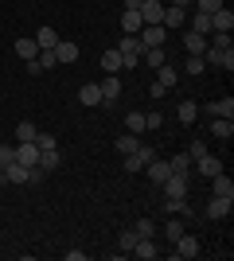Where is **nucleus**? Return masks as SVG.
<instances>
[{
	"label": "nucleus",
	"mask_w": 234,
	"mask_h": 261,
	"mask_svg": "<svg viewBox=\"0 0 234 261\" xmlns=\"http://www.w3.org/2000/svg\"><path fill=\"white\" fill-rule=\"evenodd\" d=\"M184 20H188V12H184V8L164 4V16H160V23H164V28H184Z\"/></svg>",
	"instance_id": "15"
},
{
	"label": "nucleus",
	"mask_w": 234,
	"mask_h": 261,
	"mask_svg": "<svg viewBox=\"0 0 234 261\" xmlns=\"http://www.w3.org/2000/svg\"><path fill=\"white\" fill-rule=\"evenodd\" d=\"M137 144H141V141H137V133H125V137H117V152L129 156V152H137Z\"/></svg>",
	"instance_id": "33"
},
{
	"label": "nucleus",
	"mask_w": 234,
	"mask_h": 261,
	"mask_svg": "<svg viewBox=\"0 0 234 261\" xmlns=\"http://www.w3.org/2000/svg\"><path fill=\"white\" fill-rule=\"evenodd\" d=\"M168 4H176V8H184V12H188L191 4H195V0H168Z\"/></svg>",
	"instance_id": "48"
},
{
	"label": "nucleus",
	"mask_w": 234,
	"mask_h": 261,
	"mask_svg": "<svg viewBox=\"0 0 234 261\" xmlns=\"http://www.w3.org/2000/svg\"><path fill=\"white\" fill-rule=\"evenodd\" d=\"M191 32L207 35V32H211V16H203V12H195V23H191Z\"/></svg>",
	"instance_id": "40"
},
{
	"label": "nucleus",
	"mask_w": 234,
	"mask_h": 261,
	"mask_svg": "<svg viewBox=\"0 0 234 261\" xmlns=\"http://www.w3.org/2000/svg\"><path fill=\"white\" fill-rule=\"evenodd\" d=\"M35 148H39V152L55 148V137H51V133H35Z\"/></svg>",
	"instance_id": "42"
},
{
	"label": "nucleus",
	"mask_w": 234,
	"mask_h": 261,
	"mask_svg": "<svg viewBox=\"0 0 234 261\" xmlns=\"http://www.w3.org/2000/svg\"><path fill=\"white\" fill-rule=\"evenodd\" d=\"M164 195H188V172H172L164 179Z\"/></svg>",
	"instance_id": "12"
},
{
	"label": "nucleus",
	"mask_w": 234,
	"mask_h": 261,
	"mask_svg": "<svg viewBox=\"0 0 234 261\" xmlns=\"http://www.w3.org/2000/svg\"><path fill=\"white\" fill-rule=\"evenodd\" d=\"M230 28H234V12L230 8L211 12V32H230Z\"/></svg>",
	"instance_id": "16"
},
{
	"label": "nucleus",
	"mask_w": 234,
	"mask_h": 261,
	"mask_svg": "<svg viewBox=\"0 0 234 261\" xmlns=\"http://www.w3.org/2000/svg\"><path fill=\"white\" fill-rule=\"evenodd\" d=\"M145 172H148V179H152V184H164L168 175H172V168H168V160H160V156H152V160L145 164Z\"/></svg>",
	"instance_id": "10"
},
{
	"label": "nucleus",
	"mask_w": 234,
	"mask_h": 261,
	"mask_svg": "<svg viewBox=\"0 0 234 261\" xmlns=\"http://www.w3.org/2000/svg\"><path fill=\"white\" fill-rule=\"evenodd\" d=\"M125 125H129V133H137V137L148 129V125H145V113H129V117H125Z\"/></svg>",
	"instance_id": "37"
},
{
	"label": "nucleus",
	"mask_w": 234,
	"mask_h": 261,
	"mask_svg": "<svg viewBox=\"0 0 234 261\" xmlns=\"http://www.w3.org/2000/svg\"><path fill=\"white\" fill-rule=\"evenodd\" d=\"M35 133H39L35 121H20V125H16V141H35Z\"/></svg>",
	"instance_id": "32"
},
{
	"label": "nucleus",
	"mask_w": 234,
	"mask_h": 261,
	"mask_svg": "<svg viewBox=\"0 0 234 261\" xmlns=\"http://www.w3.org/2000/svg\"><path fill=\"white\" fill-rule=\"evenodd\" d=\"M16 55L28 63V59H35V55H39V43H35L32 35H23V39H16Z\"/></svg>",
	"instance_id": "25"
},
{
	"label": "nucleus",
	"mask_w": 234,
	"mask_h": 261,
	"mask_svg": "<svg viewBox=\"0 0 234 261\" xmlns=\"http://www.w3.org/2000/svg\"><path fill=\"white\" fill-rule=\"evenodd\" d=\"M172 246H176V257H199V238L195 234H179Z\"/></svg>",
	"instance_id": "7"
},
{
	"label": "nucleus",
	"mask_w": 234,
	"mask_h": 261,
	"mask_svg": "<svg viewBox=\"0 0 234 261\" xmlns=\"http://www.w3.org/2000/svg\"><path fill=\"white\" fill-rule=\"evenodd\" d=\"M133 257H145V261L160 257V246H156V238H137V246H133Z\"/></svg>",
	"instance_id": "14"
},
{
	"label": "nucleus",
	"mask_w": 234,
	"mask_h": 261,
	"mask_svg": "<svg viewBox=\"0 0 234 261\" xmlns=\"http://www.w3.org/2000/svg\"><path fill=\"white\" fill-rule=\"evenodd\" d=\"M184 70H188L191 78H195V74H203V70H207V63H203V55H188V63H184Z\"/></svg>",
	"instance_id": "36"
},
{
	"label": "nucleus",
	"mask_w": 234,
	"mask_h": 261,
	"mask_svg": "<svg viewBox=\"0 0 234 261\" xmlns=\"http://www.w3.org/2000/svg\"><path fill=\"white\" fill-rule=\"evenodd\" d=\"M211 47H230V32H215Z\"/></svg>",
	"instance_id": "45"
},
{
	"label": "nucleus",
	"mask_w": 234,
	"mask_h": 261,
	"mask_svg": "<svg viewBox=\"0 0 234 261\" xmlns=\"http://www.w3.org/2000/svg\"><path fill=\"white\" fill-rule=\"evenodd\" d=\"M207 113L211 117H234V98L226 94V98H215L211 106H207Z\"/></svg>",
	"instance_id": "17"
},
{
	"label": "nucleus",
	"mask_w": 234,
	"mask_h": 261,
	"mask_svg": "<svg viewBox=\"0 0 234 261\" xmlns=\"http://www.w3.org/2000/svg\"><path fill=\"white\" fill-rule=\"evenodd\" d=\"M32 39L39 43V51H55V43H59V32H55V28H39V32H35Z\"/></svg>",
	"instance_id": "20"
},
{
	"label": "nucleus",
	"mask_w": 234,
	"mask_h": 261,
	"mask_svg": "<svg viewBox=\"0 0 234 261\" xmlns=\"http://www.w3.org/2000/svg\"><path fill=\"white\" fill-rule=\"evenodd\" d=\"M16 160H20L23 168H35V164H39V148H35V141H20V144H16Z\"/></svg>",
	"instance_id": "8"
},
{
	"label": "nucleus",
	"mask_w": 234,
	"mask_h": 261,
	"mask_svg": "<svg viewBox=\"0 0 234 261\" xmlns=\"http://www.w3.org/2000/svg\"><path fill=\"white\" fill-rule=\"evenodd\" d=\"M152 148H148V144H137V152H129V156H125V172H129V175H133V172H141V168H145V164L148 160H152Z\"/></svg>",
	"instance_id": "5"
},
{
	"label": "nucleus",
	"mask_w": 234,
	"mask_h": 261,
	"mask_svg": "<svg viewBox=\"0 0 234 261\" xmlns=\"http://www.w3.org/2000/svg\"><path fill=\"white\" fill-rule=\"evenodd\" d=\"M137 39H141L145 47H164L168 32H164V23H145V28L137 32Z\"/></svg>",
	"instance_id": "3"
},
{
	"label": "nucleus",
	"mask_w": 234,
	"mask_h": 261,
	"mask_svg": "<svg viewBox=\"0 0 234 261\" xmlns=\"http://www.w3.org/2000/svg\"><path fill=\"white\" fill-rule=\"evenodd\" d=\"M98 90H101V101H106V106H113V101H117V94H121V78L117 74H106L98 82Z\"/></svg>",
	"instance_id": "6"
},
{
	"label": "nucleus",
	"mask_w": 234,
	"mask_h": 261,
	"mask_svg": "<svg viewBox=\"0 0 234 261\" xmlns=\"http://www.w3.org/2000/svg\"><path fill=\"white\" fill-rule=\"evenodd\" d=\"M35 63L43 66V70H51V66H59V59H55V51H39V55H35Z\"/></svg>",
	"instance_id": "41"
},
{
	"label": "nucleus",
	"mask_w": 234,
	"mask_h": 261,
	"mask_svg": "<svg viewBox=\"0 0 234 261\" xmlns=\"http://www.w3.org/2000/svg\"><path fill=\"white\" fill-rule=\"evenodd\" d=\"M211 133L219 141H230L234 137V117H211Z\"/></svg>",
	"instance_id": "18"
},
{
	"label": "nucleus",
	"mask_w": 234,
	"mask_h": 261,
	"mask_svg": "<svg viewBox=\"0 0 234 261\" xmlns=\"http://www.w3.org/2000/svg\"><path fill=\"white\" fill-rule=\"evenodd\" d=\"M156 82H160V86H164V90H172V86H176V82H179V70H176V66H172V63L156 66Z\"/></svg>",
	"instance_id": "19"
},
{
	"label": "nucleus",
	"mask_w": 234,
	"mask_h": 261,
	"mask_svg": "<svg viewBox=\"0 0 234 261\" xmlns=\"http://www.w3.org/2000/svg\"><path fill=\"white\" fill-rule=\"evenodd\" d=\"M16 160V144H0V168H8Z\"/></svg>",
	"instance_id": "43"
},
{
	"label": "nucleus",
	"mask_w": 234,
	"mask_h": 261,
	"mask_svg": "<svg viewBox=\"0 0 234 261\" xmlns=\"http://www.w3.org/2000/svg\"><path fill=\"white\" fill-rule=\"evenodd\" d=\"M230 211H234V199H219L215 195L211 203H207V218H230Z\"/></svg>",
	"instance_id": "13"
},
{
	"label": "nucleus",
	"mask_w": 234,
	"mask_h": 261,
	"mask_svg": "<svg viewBox=\"0 0 234 261\" xmlns=\"http://www.w3.org/2000/svg\"><path fill=\"white\" fill-rule=\"evenodd\" d=\"M28 172H32V168H23L20 160H12L8 168H0V187H8V184H28Z\"/></svg>",
	"instance_id": "4"
},
{
	"label": "nucleus",
	"mask_w": 234,
	"mask_h": 261,
	"mask_svg": "<svg viewBox=\"0 0 234 261\" xmlns=\"http://www.w3.org/2000/svg\"><path fill=\"white\" fill-rule=\"evenodd\" d=\"M145 125H148V129H160V125H164V117H160V113H145Z\"/></svg>",
	"instance_id": "46"
},
{
	"label": "nucleus",
	"mask_w": 234,
	"mask_h": 261,
	"mask_svg": "<svg viewBox=\"0 0 234 261\" xmlns=\"http://www.w3.org/2000/svg\"><path fill=\"white\" fill-rule=\"evenodd\" d=\"M179 234H188V230H184V222H179V218H168V222H164V238L176 242Z\"/></svg>",
	"instance_id": "35"
},
{
	"label": "nucleus",
	"mask_w": 234,
	"mask_h": 261,
	"mask_svg": "<svg viewBox=\"0 0 234 261\" xmlns=\"http://www.w3.org/2000/svg\"><path fill=\"white\" fill-rule=\"evenodd\" d=\"M141 51H145V43H141L137 35H121V43H117V55L125 59V66H137V63H141Z\"/></svg>",
	"instance_id": "2"
},
{
	"label": "nucleus",
	"mask_w": 234,
	"mask_h": 261,
	"mask_svg": "<svg viewBox=\"0 0 234 261\" xmlns=\"http://www.w3.org/2000/svg\"><path fill=\"white\" fill-rule=\"evenodd\" d=\"M141 28H145L141 12H121V32H125V35H137Z\"/></svg>",
	"instance_id": "22"
},
{
	"label": "nucleus",
	"mask_w": 234,
	"mask_h": 261,
	"mask_svg": "<svg viewBox=\"0 0 234 261\" xmlns=\"http://www.w3.org/2000/svg\"><path fill=\"white\" fill-rule=\"evenodd\" d=\"M141 8V0H125V12H137Z\"/></svg>",
	"instance_id": "49"
},
{
	"label": "nucleus",
	"mask_w": 234,
	"mask_h": 261,
	"mask_svg": "<svg viewBox=\"0 0 234 261\" xmlns=\"http://www.w3.org/2000/svg\"><path fill=\"white\" fill-rule=\"evenodd\" d=\"M184 47H188V55H203V51H207V35L184 32Z\"/></svg>",
	"instance_id": "21"
},
{
	"label": "nucleus",
	"mask_w": 234,
	"mask_h": 261,
	"mask_svg": "<svg viewBox=\"0 0 234 261\" xmlns=\"http://www.w3.org/2000/svg\"><path fill=\"white\" fill-rule=\"evenodd\" d=\"M141 59H145V63L152 66V70H156V66H164V63H168L164 47H145V51H141Z\"/></svg>",
	"instance_id": "28"
},
{
	"label": "nucleus",
	"mask_w": 234,
	"mask_h": 261,
	"mask_svg": "<svg viewBox=\"0 0 234 261\" xmlns=\"http://www.w3.org/2000/svg\"><path fill=\"white\" fill-rule=\"evenodd\" d=\"M121 66H125V59H121V55H117V47H113V51H106V55H101V70H106V74H117Z\"/></svg>",
	"instance_id": "27"
},
{
	"label": "nucleus",
	"mask_w": 234,
	"mask_h": 261,
	"mask_svg": "<svg viewBox=\"0 0 234 261\" xmlns=\"http://www.w3.org/2000/svg\"><path fill=\"white\" fill-rule=\"evenodd\" d=\"M55 59H59V63H74V59H78V47L70 43V39H59V43H55Z\"/></svg>",
	"instance_id": "26"
},
{
	"label": "nucleus",
	"mask_w": 234,
	"mask_h": 261,
	"mask_svg": "<svg viewBox=\"0 0 234 261\" xmlns=\"http://www.w3.org/2000/svg\"><path fill=\"white\" fill-rule=\"evenodd\" d=\"M133 234H137V238H156V222H152V218H137Z\"/></svg>",
	"instance_id": "31"
},
{
	"label": "nucleus",
	"mask_w": 234,
	"mask_h": 261,
	"mask_svg": "<svg viewBox=\"0 0 234 261\" xmlns=\"http://www.w3.org/2000/svg\"><path fill=\"white\" fill-rule=\"evenodd\" d=\"M195 164H199V172L207 175V179L223 172V160H219V156H211V152H207V156H199V160H195Z\"/></svg>",
	"instance_id": "24"
},
{
	"label": "nucleus",
	"mask_w": 234,
	"mask_h": 261,
	"mask_svg": "<svg viewBox=\"0 0 234 261\" xmlns=\"http://www.w3.org/2000/svg\"><path fill=\"white\" fill-rule=\"evenodd\" d=\"M176 117L184 121V125H195V117H199V106H195V101H179Z\"/></svg>",
	"instance_id": "29"
},
{
	"label": "nucleus",
	"mask_w": 234,
	"mask_h": 261,
	"mask_svg": "<svg viewBox=\"0 0 234 261\" xmlns=\"http://www.w3.org/2000/svg\"><path fill=\"white\" fill-rule=\"evenodd\" d=\"M133 246H137V234H133V230H121V234H117V250H121V257H125V253H133Z\"/></svg>",
	"instance_id": "34"
},
{
	"label": "nucleus",
	"mask_w": 234,
	"mask_h": 261,
	"mask_svg": "<svg viewBox=\"0 0 234 261\" xmlns=\"http://www.w3.org/2000/svg\"><path fill=\"white\" fill-rule=\"evenodd\" d=\"M203 63H207V66H219V70H226V74H230V70H234V47H211V43H207Z\"/></svg>",
	"instance_id": "1"
},
{
	"label": "nucleus",
	"mask_w": 234,
	"mask_h": 261,
	"mask_svg": "<svg viewBox=\"0 0 234 261\" xmlns=\"http://www.w3.org/2000/svg\"><path fill=\"white\" fill-rule=\"evenodd\" d=\"M67 261H86V250H67Z\"/></svg>",
	"instance_id": "47"
},
{
	"label": "nucleus",
	"mask_w": 234,
	"mask_h": 261,
	"mask_svg": "<svg viewBox=\"0 0 234 261\" xmlns=\"http://www.w3.org/2000/svg\"><path fill=\"white\" fill-rule=\"evenodd\" d=\"M195 8L203 12V16H211V12H219V8H226V0H195Z\"/></svg>",
	"instance_id": "38"
},
{
	"label": "nucleus",
	"mask_w": 234,
	"mask_h": 261,
	"mask_svg": "<svg viewBox=\"0 0 234 261\" xmlns=\"http://www.w3.org/2000/svg\"><path fill=\"white\" fill-rule=\"evenodd\" d=\"M78 101H82V106H101V90H98V82H86V86L78 90Z\"/></svg>",
	"instance_id": "23"
},
{
	"label": "nucleus",
	"mask_w": 234,
	"mask_h": 261,
	"mask_svg": "<svg viewBox=\"0 0 234 261\" xmlns=\"http://www.w3.org/2000/svg\"><path fill=\"white\" fill-rule=\"evenodd\" d=\"M211 191L219 199H234V179L226 172H219V175H211Z\"/></svg>",
	"instance_id": "11"
},
{
	"label": "nucleus",
	"mask_w": 234,
	"mask_h": 261,
	"mask_svg": "<svg viewBox=\"0 0 234 261\" xmlns=\"http://www.w3.org/2000/svg\"><path fill=\"white\" fill-rule=\"evenodd\" d=\"M141 20L145 23H160V16H164V0H141Z\"/></svg>",
	"instance_id": "9"
},
{
	"label": "nucleus",
	"mask_w": 234,
	"mask_h": 261,
	"mask_svg": "<svg viewBox=\"0 0 234 261\" xmlns=\"http://www.w3.org/2000/svg\"><path fill=\"white\" fill-rule=\"evenodd\" d=\"M188 156H191V164H195V160H199V156H207V144H203V141H191Z\"/></svg>",
	"instance_id": "44"
},
{
	"label": "nucleus",
	"mask_w": 234,
	"mask_h": 261,
	"mask_svg": "<svg viewBox=\"0 0 234 261\" xmlns=\"http://www.w3.org/2000/svg\"><path fill=\"white\" fill-rule=\"evenodd\" d=\"M59 164H63V156H59V148H47V152H39V168H43V172H55Z\"/></svg>",
	"instance_id": "30"
},
{
	"label": "nucleus",
	"mask_w": 234,
	"mask_h": 261,
	"mask_svg": "<svg viewBox=\"0 0 234 261\" xmlns=\"http://www.w3.org/2000/svg\"><path fill=\"white\" fill-rule=\"evenodd\" d=\"M168 168L172 172H191V156H168Z\"/></svg>",
	"instance_id": "39"
}]
</instances>
